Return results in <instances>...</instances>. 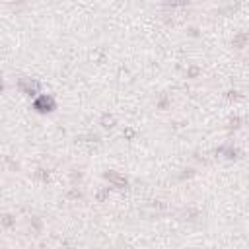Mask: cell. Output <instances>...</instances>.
<instances>
[{
  "label": "cell",
  "mask_w": 249,
  "mask_h": 249,
  "mask_svg": "<svg viewBox=\"0 0 249 249\" xmlns=\"http://www.w3.org/2000/svg\"><path fill=\"white\" fill-rule=\"evenodd\" d=\"M35 107H37L39 111H51V109H53V99L41 97V99H37V101H35Z\"/></svg>",
  "instance_id": "cell-1"
},
{
  "label": "cell",
  "mask_w": 249,
  "mask_h": 249,
  "mask_svg": "<svg viewBox=\"0 0 249 249\" xmlns=\"http://www.w3.org/2000/svg\"><path fill=\"white\" fill-rule=\"evenodd\" d=\"M107 179H111V181L117 185V187H127V181H125V179H121V177H117V175H107Z\"/></svg>",
  "instance_id": "cell-2"
},
{
  "label": "cell",
  "mask_w": 249,
  "mask_h": 249,
  "mask_svg": "<svg viewBox=\"0 0 249 249\" xmlns=\"http://www.w3.org/2000/svg\"><path fill=\"white\" fill-rule=\"evenodd\" d=\"M101 123H103V127H113L115 121H113V117H107V115H105V117L101 119Z\"/></svg>",
  "instance_id": "cell-3"
},
{
  "label": "cell",
  "mask_w": 249,
  "mask_h": 249,
  "mask_svg": "<svg viewBox=\"0 0 249 249\" xmlns=\"http://www.w3.org/2000/svg\"><path fill=\"white\" fill-rule=\"evenodd\" d=\"M245 39H247V37H235V39H234V45H237V47H241V45H243V43H245Z\"/></svg>",
  "instance_id": "cell-4"
},
{
  "label": "cell",
  "mask_w": 249,
  "mask_h": 249,
  "mask_svg": "<svg viewBox=\"0 0 249 249\" xmlns=\"http://www.w3.org/2000/svg\"><path fill=\"white\" fill-rule=\"evenodd\" d=\"M185 0H171V4H183Z\"/></svg>",
  "instance_id": "cell-5"
},
{
  "label": "cell",
  "mask_w": 249,
  "mask_h": 249,
  "mask_svg": "<svg viewBox=\"0 0 249 249\" xmlns=\"http://www.w3.org/2000/svg\"><path fill=\"white\" fill-rule=\"evenodd\" d=\"M247 39H249V35H247Z\"/></svg>",
  "instance_id": "cell-6"
}]
</instances>
